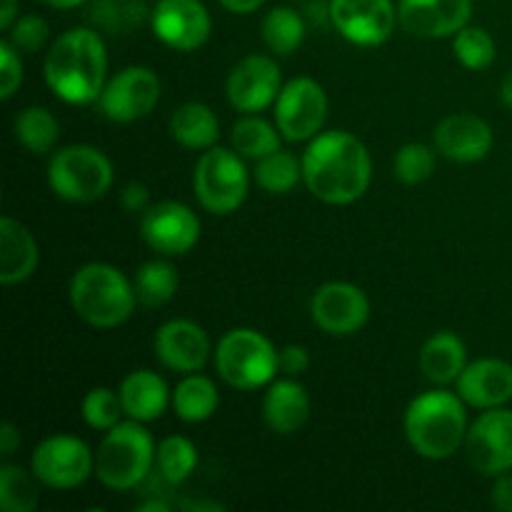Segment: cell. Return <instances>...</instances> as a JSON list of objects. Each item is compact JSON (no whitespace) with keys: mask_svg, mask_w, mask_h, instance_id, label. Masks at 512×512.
<instances>
[{"mask_svg":"<svg viewBox=\"0 0 512 512\" xmlns=\"http://www.w3.org/2000/svg\"><path fill=\"white\" fill-rule=\"evenodd\" d=\"M113 163L93 145H65L50 155L48 185L65 203L88 205L113 188Z\"/></svg>","mask_w":512,"mask_h":512,"instance_id":"cell-7","label":"cell"},{"mask_svg":"<svg viewBox=\"0 0 512 512\" xmlns=\"http://www.w3.org/2000/svg\"><path fill=\"white\" fill-rule=\"evenodd\" d=\"M123 400L125 418L138 420V423H153L163 418L168 405H173V393L168 383L160 378L155 370H133L123 378L118 388Z\"/></svg>","mask_w":512,"mask_h":512,"instance_id":"cell-22","label":"cell"},{"mask_svg":"<svg viewBox=\"0 0 512 512\" xmlns=\"http://www.w3.org/2000/svg\"><path fill=\"white\" fill-rule=\"evenodd\" d=\"M280 88H283V75L278 63L268 55L255 53L233 65L225 83V95L238 113L255 115L275 105Z\"/></svg>","mask_w":512,"mask_h":512,"instance_id":"cell-16","label":"cell"},{"mask_svg":"<svg viewBox=\"0 0 512 512\" xmlns=\"http://www.w3.org/2000/svg\"><path fill=\"white\" fill-rule=\"evenodd\" d=\"M50 38V28L45 23V18L40 15H23L10 25L8 40L20 50V53H38L45 48Z\"/></svg>","mask_w":512,"mask_h":512,"instance_id":"cell-38","label":"cell"},{"mask_svg":"<svg viewBox=\"0 0 512 512\" xmlns=\"http://www.w3.org/2000/svg\"><path fill=\"white\" fill-rule=\"evenodd\" d=\"M263 43L275 55H293L305 40V20L290 5H278L263 18Z\"/></svg>","mask_w":512,"mask_h":512,"instance_id":"cell-32","label":"cell"},{"mask_svg":"<svg viewBox=\"0 0 512 512\" xmlns=\"http://www.w3.org/2000/svg\"><path fill=\"white\" fill-rule=\"evenodd\" d=\"M278 353L260 330L233 328L218 340L213 360L225 385L250 393L273 383L280 370Z\"/></svg>","mask_w":512,"mask_h":512,"instance_id":"cell-6","label":"cell"},{"mask_svg":"<svg viewBox=\"0 0 512 512\" xmlns=\"http://www.w3.org/2000/svg\"><path fill=\"white\" fill-rule=\"evenodd\" d=\"M453 53L463 68L485 70L495 60V40L485 28L465 25L453 35Z\"/></svg>","mask_w":512,"mask_h":512,"instance_id":"cell-35","label":"cell"},{"mask_svg":"<svg viewBox=\"0 0 512 512\" xmlns=\"http://www.w3.org/2000/svg\"><path fill=\"white\" fill-rule=\"evenodd\" d=\"M15 140L33 155L55 153L60 140V123L43 105H30L15 115L13 123Z\"/></svg>","mask_w":512,"mask_h":512,"instance_id":"cell-28","label":"cell"},{"mask_svg":"<svg viewBox=\"0 0 512 512\" xmlns=\"http://www.w3.org/2000/svg\"><path fill=\"white\" fill-rule=\"evenodd\" d=\"M155 38L180 53H193L208 43L213 20L200 0H160L150 15Z\"/></svg>","mask_w":512,"mask_h":512,"instance_id":"cell-17","label":"cell"},{"mask_svg":"<svg viewBox=\"0 0 512 512\" xmlns=\"http://www.w3.org/2000/svg\"><path fill=\"white\" fill-rule=\"evenodd\" d=\"M500 100H503L505 108L512 110V70L505 75L503 83H500Z\"/></svg>","mask_w":512,"mask_h":512,"instance_id":"cell-46","label":"cell"},{"mask_svg":"<svg viewBox=\"0 0 512 512\" xmlns=\"http://www.w3.org/2000/svg\"><path fill=\"white\" fill-rule=\"evenodd\" d=\"M250 190V170L243 155L233 148L203 150L193 170V193L200 208L210 215H233Z\"/></svg>","mask_w":512,"mask_h":512,"instance_id":"cell-8","label":"cell"},{"mask_svg":"<svg viewBox=\"0 0 512 512\" xmlns=\"http://www.w3.org/2000/svg\"><path fill=\"white\" fill-rule=\"evenodd\" d=\"M280 135L278 125L268 123V120L258 118V115H245L230 130V148L245 160H263L265 155L280 150Z\"/></svg>","mask_w":512,"mask_h":512,"instance_id":"cell-30","label":"cell"},{"mask_svg":"<svg viewBox=\"0 0 512 512\" xmlns=\"http://www.w3.org/2000/svg\"><path fill=\"white\" fill-rule=\"evenodd\" d=\"M218 3L223 5L228 13L250 15V13H255V10H260V5H263L265 0H218Z\"/></svg>","mask_w":512,"mask_h":512,"instance_id":"cell-44","label":"cell"},{"mask_svg":"<svg viewBox=\"0 0 512 512\" xmlns=\"http://www.w3.org/2000/svg\"><path fill=\"white\" fill-rule=\"evenodd\" d=\"M465 455L473 465L475 473L485 478L512 470V410L490 408L483 410L470 423L468 438H465Z\"/></svg>","mask_w":512,"mask_h":512,"instance_id":"cell-13","label":"cell"},{"mask_svg":"<svg viewBox=\"0 0 512 512\" xmlns=\"http://www.w3.org/2000/svg\"><path fill=\"white\" fill-rule=\"evenodd\" d=\"M373 180V160L348 130H325L303 153V183L325 205H350L363 198Z\"/></svg>","mask_w":512,"mask_h":512,"instance_id":"cell-1","label":"cell"},{"mask_svg":"<svg viewBox=\"0 0 512 512\" xmlns=\"http://www.w3.org/2000/svg\"><path fill=\"white\" fill-rule=\"evenodd\" d=\"M278 363L280 373L290 375V378H298V375H303L310 368V355L303 345H285L278 353Z\"/></svg>","mask_w":512,"mask_h":512,"instance_id":"cell-40","label":"cell"},{"mask_svg":"<svg viewBox=\"0 0 512 512\" xmlns=\"http://www.w3.org/2000/svg\"><path fill=\"white\" fill-rule=\"evenodd\" d=\"M153 353L160 365L175 373H200L213 355L208 333L198 323L185 318L160 325L153 340Z\"/></svg>","mask_w":512,"mask_h":512,"instance_id":"cell-18","label":"cell"},{"mask_svg":"<svg viewBox=\"0 0 512 512\" xmlns=\"http://www.w3.org/2000/svg\"><path fill=\"white\" fill-rule=\"evenodd\" d=\"M420 373L433 385H450L460 378V373L468 365V350L465 343L450 330L430 335L420 348Z\"/></svg>","mask_w":512,"mask_h":512,"instance_id":"cell-25","label":"cell"},{"mask_svg":"<svg viewBox=\"0 0 512 512\" xmlns=\"http://www.w3.org/2000/svg\"><path fill=\"white\" fill-rule=\"evenodd\" d=\"M433 145L453 163H480L493 150V128L473 113H453L435 125Z\"/></svg>","mask_w":512,"mask_h":512,"instance_id":"cell-20","label":"cell"},{"mask_svg":"<svg viewBox=\"0 0 512 512\" xmlns=\"http://www.w3.org/2000/svg\"><path fill=\"white\" fill-rule=\"evenodd\" d=\"M20 448V430L13 423L0 425V458L8 460L18 453Z\"/></svg>","mask_w":512,"mask_h":512,"instance_id":"cell-43","label":"cell"},{"mask_svg":"<svg viewBox=\"0 0 512 512\" xmlns=\"http://www.w3.org/2000/svg\"><path fill=\"white\" fill-rule=\"evenodd\" d=\"M405 438L425 460H448L468 438V405L450 390H428L405 410Z\"/></svg>","mask_w":512,"mask_h":512,"instance_id":"cell-3","label":"cell"},{"mask_svg":"<svg viewBox=\"0 0 512 512\" xmlns=\"http://www.w3.org/2000/svg\"><path fill=\"white\" fill-rule=\"evenodd\" d=\"M170 138L188 150H208L218 145L220 123L213 108L198 100L178 105L170 115Z\"/></svg>","mask_w":512,"mask_h":512,"instance_id":"cell-26","label":"cell"},{"mask_svg":"<svg viewBox=\"0 0 512 512\" xmlns=\"http://www.w3.org/2000/svg\"><path fill=\"white\" fill-rule=\"evenodd\" d=\"M328 15L335 30L360 48L388 43L398 25L393 0H330Z\"/></svg>","mask_w":512,"mask_h":512,"instance_id":"cell-14","label":"cell"},{"mask_svg":"<svg viewBox=\"0 0 512 512\" xmlns=\"http://www.w3.org/2000/svg\"><path fill=\"white\" fill-rule=\"evenodd\" d=\"M160 93H163V85L153 68L128 65V68L118 70L113 78H108L98 103L105 118L128 125L148 118L155 105L160 103Z\"/></svg>","mask_w":512,"mask_h":512,"instance_id":"cell-11","label":"cell"},{"mask_svg":"<svg viewBox=\"0 0 512 512\" xmlns=\"http://www.w3.org/2000/svg\"><path fill=\"white\" fill-rule=\"evenodd\" d=\"M68 298L75 315L98 330L120 328L138 308L133 280L108 263H88L75 270L68 285Z\"/></svg>","mask_w":512,"mask_h":512,"instance_id":"cell-4","label":"cell"},{"mask_svg":"<svg viewBox=\"0 0 512 512\" xmlns=\"http://www.w3.org/2000/svg\"><path fill=\"white\" fill-rule=\"evenodd\" d=\"M15 20H18V0H3V5H0V30L8 33Z\"/></svg>","mask_w":512,"mask_h":512,"instance_id":"cell-45","label":"cell"},{"mask_svg":"<svg viewBox=\"0 0 512 512\" xmlns=\"http://www.w3.org/2000/svg\"><path fill=\"white\" fill-rule=\"evenodd\" d=\"M45 5H50V8H58V10H73L78 8V5H83L85 0H43Z\"/></svg>","mask_w":512,"mask_h":512,"instance_id":"cell-47","label":"cell"},{"mask_svg":"<svg viewBox=\"0 0 512 512\" xmlns=\"http://www.w3.org/2000/svg\"><path fill=\"white\" fill-rule=\"evenodd\" d=\"M253 178L268 195H288L303 180V158L290 150H275L255 163Z\"/></svg>","mask_w":512,"mask_h":512,"instance_id":"cell-31","label":"cell"},{"mask_svg":"<svg viewBox=\"0 0 512 512\" xmlns=\"http://www.w3.org/2000/svg\"><path fill=\"white\" fill-rule=\"evenodd\" d=\"M455 393L470 408H505L512 400V365L500 358H480L468 363L455 380Z\"/></svg>","mask_w":512,"mask_h":512,"instance_id":"cell-21","label":"cell"},{"mask_svg":"<svg viewBox=\"0 0 512 512\" xmlns=\"http://www.w3.org/2000/svg\"><path fill=\"white\" fill-rule=\"evenodd\" d=\"M50 93L68 105H90L108 83V50L90 28H70L50 43L43 63Z\"/></svg>","mask_w":512,"mask_h":512,"instance_id":"cell-2","label":"cell"},{"mask_svg":"<svg viewBox=\"0 0 512 512\" xmlns=\"http://www.w3.org/2000/svg\"><path fill=\"white\" fill-rule=\"evenodd\" d=\"M275 125L288 143H310L323 133L328 118V95L313 78H293L280 88L273 105Z\"/></svg>","mask_w":512,"mask_h":512,"instance_id":"cell-10","label":"cell"},{"mask_svg":"<svg viewBox=\"0 0 512 512\" xmlns=\"http://www.w3.org/2000/svg\"><path fill=\"white\" fill-rule=\"evenodd\" d=\"M310 318L323 333L345 338L365 328L370 318V300L353 283H325L310 300Z\"/></svg>","mask_w":512,"mask_h":512,"instance_id":"cell-15","label":"cell"},{"mask_svg":"<svg viewBox=\"0 0 512 512\" xmlns=\"http://www.w3.org/2000/svg\"><path fill=\"white\" fill-rule=\"evenodd\" d=\"M490 503L495 510L512 512V473H503L495 478L493 490H490Z\"/></svg>","mask_w":512,"mask_h":512,"instance_id":"cell-42","label":"cell"},{"mask_svg":"<svg viewBox=\"0 0 512 512\" xmlns=\"http://www.w3.org/2000/svg\"><path fill=\"white\" fill-rule=\"evenodd\" d=\"M120 203L130 213H145L150 205V193L143 183H130L125 185L123 193H120Z\"/></svg>","mask_w":512,"mask_h":512,"instance_id":"cell-41","label":"cell"},{"mask_svg":"<svg viewBox=\"0 0 512 512\" xmlns=\"http://www.w3.org/2000/svg\"><path fill=\"white\" fill-rule=\"evenodd\" d=\"M155 453L158 445L145 423L123 420L103 435L95 450V478L115 493L138 488L153 470Z\"/></svg>","mask_w":512,"mask_h":512,"instance_id":"cell-5","label":"cell"},{"mask_svg":"<svg viewBox=\"0 0 512 512\" xmlns=\"http://www.w3.org/2000/svg\"><path fill=\"white\" fill-rule=\"evenodd\" d=\"M200 218L178 200H160L140 213V235L163 258L190 253L200 240Z\"/></svg>","mask_w":512,"mask_h":512,"instance_id":"cell-12","label":"cell"},{"mask_svg":"<svg viewBox=\"0 0 512 512\" xmlns=\"http://www.w3.org/2000/svg\"><path fill=\"white\" fill-rule=\"evenodd\" d=\"M30 470L45 488L75 490L95 475V453L75 435H50L33 448Z\"/></svg>","mask_w":512,"mask_h":512,"instance_id":"cell-9","label":"cell"},{"mask_svg":"<svg viewBox=\"0 0 512 512\" xmlns=\"http://www.w3.org/2000/svg\"><path fill=\"white\" fill-rule=\"evenodd\" d=\"M80 415H83L85 425L100 433H108L118 423H123V400H120L118 390L110 388H93L85 393L83 403H80Z\"/></svg>","mask_w":512,"mask_h":512,"instance_id":"cell-37","label":"cell"},{"mask_svg":"<svg viewBox=\"0 0 512 512\" xmlns=\"http://www.w3.org/2000/svg\"><path fill=\"white\" fill-rule=\"evenodd\" d=\"M435 165H438V150H435V145L408 143L395 153L393 173L400 183L420 185L433 178Z\"/></svg>","mask_w":512,"mask_h":512,"instance_id":"cell-36","label":"cell"},{"mask_svg":"<svg viewBox=\"0 0 512 512\" xmlns=\"http://www.w3.org/2000/svg\"><path fill=\"white\" fill-rule=\"evenodd\" d=\"M20 83H23V60H20V50L5 38L3 43H0V98H13V95L18 93Z\"/></svg>","mask_w":512,"mask_h":512,"instance_id":"cell-39","label":"cell"},{"mask_svg":"<svg viewBox=\"0 0 512 512\" xmlns=\"http://www.w3.org/2000/svg\"><path fill=\"white\" fill-rule=\"evenodd\" d=\"M155 468L168 485H180L198 468V448L185 435H168L160 440Z\"/></svg>","mask_w":512,"mask_h":512,"instance_id":"cell-34","label":"cell"},{"mask_svg":"<svg viewBox=\"0 0 512 512\" xmlns=\"http://www.w3.org/2000/svg\"><path fill=\"white\" fill-rule=\"evenodd\" d=\"M40 480L20 465H0V510L33 512L40 505Z\"/></svg>","mask_w":512,"mask_h":512,"instance_id":"cell-33","label":"cell"},{"mask_svg":"<svg viewBox=\"0 0 512 512\" xmlns=\"http://www.w3.org/2000/svg\"><path fill=\"white\" fill-rule=\"evenodd\" d=\"M310 398L295 378H280L270 383L263 395V420L273 433L293 435L308 423Z\"/></svg>","mask_w":512,"mask_h":512,"instance_id":"cell-23","label":"cell"},{"mask_svg":"<svg viewBox=\"0 0 512 512\" xmlns=\"http://www.w3.org/2000/svg\"><path fill=\"white\" fill-rule=\"evenodd\" d=\"M470 0H400L398 23L413 38H453L470 23Z\"/></svg>","mask_w":512,"mask_h":512,"instance_id":"cell-19","label":"cell"},{"mask_svg":"<svg viewBox=\"0 0 512 512\" xmlns=\"http://www.w3.org/2000/svg\"><path fill=\"white\" fill-rule=\"evenodd\" d=\"M133 285L140 305H145V308H163L178 293L180 278L173 263L158 258L148 260V263H143L135 270Z\"/></svg>","mask_w":512,"mask_h":512,"instance_id":"cell-29","label":"cell"},{"mask_svg":"<svg viewBox=\"0 0 512 512\" xmlns=\"http://www.w3.org/2000/svg\"><path fill=\"white\" fill-rule=\"evenodd\" d=\"M38 260L40 250L33 233L20 220L3 215L0 218V283H25L38 268Z\"/></svg>","mask_w":512,"mask_h":512,"instance_id":"cell-24","label":"cell"},{"mask_svg":"<svg viewBox=\"0 0 512 512\" xmlns=\"http://www.w3.org/2000/svg\"><path fill=\"white\" fill-rule=\"evenodd\" d=\"M220 408L218 385L200 373H188L173 388V410L178 420L190 425L205 423Z\"/></svg>","mask_w":512,"mask_h":512,"instance_id":"cell-27","label":"cell"}]
</instances>
